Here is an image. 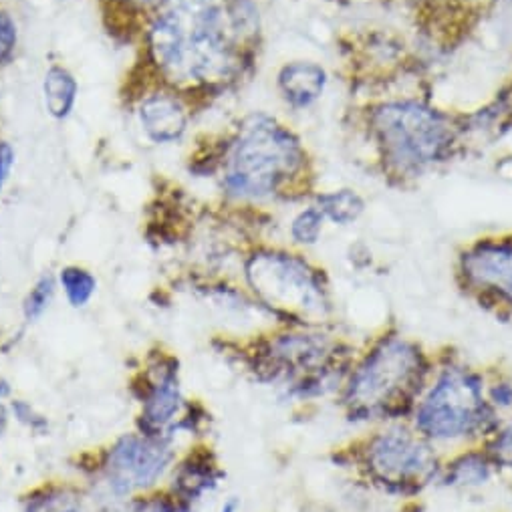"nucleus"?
I'll return each mask as SVG.
<instances>
[{
    "label": "nucleus",
    "instance_id": "9d476101",
    "mask_svg": "<svg viewBox=\"0 0 512 512\" xmlns=\"http://www.w3.org/2000/svg\"><path fill=\"white\" fill-rule=\"evenodd\" d=\"M174 450L162 436L127 434L107 452L105 476L117 494L152 488L170 468Z\"/></svg>",
    "mask_w": 512,
    "mask_h": 512
},
{
    "label": "nucleus",
    "instance_id": "423d86ee",
    "mask_svg": "<svg viewBox=\"0 0 512 512\" xmlns=\"http://www.w3.org/2000/svg\"><path fill=\"white\" fill-rule=\"evenodd\" d=\"M254 297L291 327H327L333 317L329 285L319 269L299 254L263 250L246 263Z\"/></svg>",
    "mask_w": 512,
    "mask_h": 512
},
{
    "label": "nucleus",
    "instance_id": "1a4fd4ad",
    "mask_svg": "<svg viewBox=\"0 0 512 512\" xmlns=\"http://www.w3.org/2000/svg\"><path fill=\"white\" fill-rule=\"evenodd\" d=\"M462 289L500 319H512V236L480 238L458 256Z\"/></svg>",
    "mask_w": 512,
    "mask_h": 512
},
{
    "label": "nucleus",
    "instance_id": "c756f323",
    "mask_svg": "<svg viewBox=\"0 0 512 512\" xmlns=\"http://www.w3.org/2000/svg\"><path fill=\"white\" fill-rule=\"evenodd\" d=\"M238 508H240V502H238V498L236 496H230L224 504H222V508H220V512H238Z\"/></svg>",
    "mask_w": 512,
    "mask_h": 512
},
{
    "label": "nucleus",
    "instance_id": "c85d7f7f",
    "mask_svg": "<svg viewBox=\"0 0 512 512\" xmlns=\"http://www.w3.org/2000/svg\"><path fill=\"white\" fill-rule=\"evenodd\" d=\"M11 394H13V388H11L9 379H5L3 375H0V402L7 400V398H11Z\"/></svg>",
    "mask_w": 512,
    "mask_h": 512
},
{
    "label": "nucleus",
    "instance_id": "ddd939ff",
    "mask_svg": "<svg viewBox=\"0 0 512 512\" xmlns=\"http://www.w3.org/2000/svg\"><path fill=\"white\" fill-rule=\"evenodd\" d=\"M140 119L146 134L158 142L168 144L176 142L184 132L188 115L180 101H176L170 95H152L142 103Z\"/></svg>",
    "mask_w": 512,
    "mask_h": 512
},
{
    "label": "nucleus",
    "instance_id": "a878e982",
    "mask_svg": "<svg viewBox=\"0 0 512 512\" xmlns=\"http://www.w3.org/2000/svg\"><path fill=\"white\" fill-rule=\"evenodd\" d=\"M17 45V27L13 19L5 13H0V63H3Z\"/></svg>",
    "mask_w": 512,
    "mask_h": 512
},
{
    "label": "nucleus",
    "instance_id": "2eb2a0df",
    "mask_svg": "<svg viewBox=\"0 0 512 512\" xmlns=\"http://www.w3.org/2000/svg\"><path fill=\"white\" fill-rule=\"evenodd\" d=\"M220 478H222V470L218 468L214 454L202 448L200 454H194V456L190 454L188 460L180 464L174 492L192 502L200 498L204 492L212 490Z\"/></svg>",
    "mask_w": 512,
    "mask_h": 512
},
{
    "label": "nucleus",
    "instance_id": "412c9836",
    "mask_svg": "<svg viewBox=\"0 0 512 512\" xmlns=\"http://www.w3.org/2000/svg\"><path fill=\"white\" fill-rule=\"evenodd\" d=\"M325 216L317 206L299 212L291 224V238L301 246H313L319 242L325 226Z\"/></svg>",
    "mask_w": 512,
    "mask_h": 512
},
{
    "label": "nucleus",
    "instance_id": "7ed1b4c3",
    "mask_svg": "<svg viewBox=\"0 0 512 512\" xmlns=\"http://www.w3.org/2000/svg\"><path fill=\"white\" fill-rule=\"evenodd\" d=\"M337 468L381 494L418 498L438 482L444 456L408 420L375 424L331 452Z\"/></svg>",
    "mask_w": 512,
    "mask_h": 512
},
{
    "label": "nucleus",
    "instance_id": "cd10ccee",
    "mask_svg": "<svg viewBox=\"0 0 512 512\" xmlns=\"http://www.w3.org/2000/svg\"><path fill=\"white\" fill-rule=\"evenodd\" d=\"M9 422H11V410L3 402H0V438L5 436V432L9 428Z\"/></svg>",
    "mask_w": 512,
    "mask_h": 512
},
{
    "label": "nucleus",
    "instance_id": "6ab92c4d",
    "mask_svg": "<svg viewBox=\"0 0 512 512\" xmlns=\"http://www.w3.org/2000/svg\"><path fill=\"white\" fill-rule=\"evenodd\" d=\"M482 448L498 472H512V410L500 416L496 428L482 442Z\"/></svg>",
    "mask_w": 512,
    "mask_h": 512
},
{
    "label": "nucleus",
    "instance_id": "dca6fc26",
    "mask_svg": "<svg viewBox=\"0 0 512 512\" xmlns=\"http://www.w3.org/2000/svg\"><path fill=\"white\" fill-rule=\"evenodd\" d=\"M43 93H45V105L47 111L57 117L63 119L71 113L75 99H77V83L73 79V75L63 69V67H51L45 75V83H43Z\"/></svg>",
    "mask_w": 512,
    "mask_h": 512
},
{
    "label": "nucleus",
    "instance_id": "4468645a",
    "mask_svg": "<svg viewBox=\"0 0 512 512\" xmlns=\"http://www.w3.org/2000/svg\"><path fill=\"white\" fill-rule=\"evenodd\" d=\"M325 85L327 75L315 63H291L283 67L279 75L281 93L293 107H309L311 103H315L323 95Z\"/></svg>",
    "mask_w": 512,
    "mask_h": 512
},
{
    "label": "nucleus",
    "instance_id": "f3484780",
    "mask_svg": "<svg viewBox=\"0 0 512 512\" xmlns=\"http://www.w3.org/2000/svg\"><path fill=\"white\" fill-rule=\"evenodd\" d=\"M317 208L327 220L339 226L353 224L365 210L363 198L355 190H335L317 198Z\"/></svg>",
    "mask_w": 512,
    "mask_h": 512
},
{
    "label": "nucleus",
    "instance_id": "f03ea898",
    "mask_svg": "<svg viewBox=\"0 0 512 512\" xmlns=\"http://www.w3.org/2000/svg\"><path fill=\"white\" fill-rule=\"evenodd\" d=\"M436 369V353L400 331H381L357 349L337 392L351 424L410 420Z\"/></svg>",
    "mask_w": 512,
    "mask_h": 512
},
{
    "label": "nucleus",
    "instance_id": "bb28decb",
    "mask_svg": "<svg viewBox=\"0 0 512 512\" xmlns=\"http://www.w3.org/2000/svg\"><path fill=\"white\" fill-rule=\"evenodd\" d=\"M13 164H15V152L7 142H3L0 144V190L5 188V184L11 176Z\"/></svg>",
    "mask_w": 512,
    "mask_h": 512
},
{
    "label": "nucleus",
    "instance_id": "a211bd4d",
    "mask_svg": "<svg viewBox=\"0 0 512 512\" xmlns=\"http://www.w3.org/2000/svg\"><path fill=\"white\" fill-rule=\"evenodd\" d=\"M27 512H93L87 500L71 488H49L29 500Z\"/></svg>",
    "mask_w": 512,
    "mask_h": 512
},
{
    "label": "nucleus",
    "instance_id": "b1692460",
    "mask_svg": "<svg viewBox=\"0 0 512 512\" xmlns=\"http://www.w3.org/2000/svg\"><path fill=\"white\" fill-rule=\"evenodd\" d=\"M140 512H192V502L178 496L176 492L172 496H158L152 500H142Z\"/></svg>",
    "mask_w": 512,
    "mask_h": 512
},
{
    "label": "nucleus",
    "instance_id": "20e7f679",
    "mask_svg": "<svg viewBox=\"0 0 512 512\" xmlns=\"http://www.w3.org/2000/svg\"><path fill=\"white\" fill-rule=\"evenodd\" d=\"M486 381V369L450 349L436 353V369L408 422L436 448L482 444L500 420L488 400Z\"/></svg>",
    "mask_w": 512,
    "mask_h": 512
},
{
    "label": "nucleus",
    "instance_id": "6e6552de",
    "mask_svg": "<svg viewBox=\"0 0 512 512\" xmlns=\"http://www.w3.org/2000/svg\"><path fill=\"white\" fill-rule=\"evenodd\" d=\"M373 130L383 156L402 172L434 166L452 146L446 117L412 101L383 105L373 117Z\"/></svg>",
    "mask_w": 512,
    "mask_h": 512
},
{
    "label": "nucleus",
    "instance_id": "f8f14e48",
    "mask_svg": "<svg viewBox=\"0 0 512 512\" xmlns=\"http://www.w3.org/2000/svg\"><path fill=\"white\" fill-rule=\"evenodd\" d=\"M498 474L482 444L452 450L442 460L438 484L446 488H478Z\"/></svg>",
    "mask_w": 512,
    "mask_h": 512
},
{
    "label": "nucleus",
    "instance_id": "4be33fe9",
    "mask_svg": "<svg viewBox=\"0 0 512 512\" xmlns=\"http://www.w3.org/2000/svg\"><path fill=\"white\" fill-rule=\"evenodd\" d=\"M55 289H57V285L51 275H45L35 283V287L29 291V295L25 297V303H23V313L29 323L39 321L47 313V309L53 303Z\"/></svg>",
    "mask_w": 512,
    "mask_h": 512
},
{
    "label": "nucleus",
    "instance_id": "0eeeda50",
    "mask_svg": "<svg viewBox=\"0 0 512 512\" xmlns=\"http://www.w3.org/2000/svg\"><path fill=\"white\" fill-rule=\"evenodd\" d=\"M303 166L299 140L267 115L250 117L234 142L224 184L240 198H263L277 192Z\"/></svg>",
    "mask_w": 512,
    "mask_h": 512
},
{
    "label": "nucleus",
    "instance_id": "9b49d317",
    "mask_svg": "<svg viewBox=\"0 0 512 512\" xmlns=\"http://www.w3.org/2000/svg\"><path fill=\"white\" fill-rule=\"evenodd\" d=\"M182 392L178 383V369H164L160 379L150 381L144 388L142 422L144 432L150 436H162V430L180 414Z\"/></svg>",
    "mask_w": 512,
    "mask_h": 512
},
{
    "label": "nucleus",
    "instance_id": "39448f33",
    "mask_svg": "<svg viewBox=\"0 0 512 512\" xmlns=\"http://www.w3.org/2000/svg\"><path fill=\"white\" fill-rule=\"evenodd\" d=\"M359 347L325 327H287L246 353L261 381L283 383L287 396L311 402L339 392Z\"/></svg>",
    "mask_w": 512,
    "mask_h": 512
},
{
    "label": "nucleus",
    "instance_id": "5701e85b",
    "mask_svg": "<svg viewBox=\"0 0 512 512\" xmlns=\"http://www.w3.org/2000/svg\"><path fill=\"white\" fill-rule=\"evenodd\" d=\"M486 392L492 408L504 416L512 410V379L500 369H486Z\"/></svg>",
    "mask_w": 512,
    "mask_h": 512
},
{
    "label": "nucleus",
    "instance_id": "393cba45",
    "mask_svg": "<svg viewBox=\"0 0 512 512\" xmlns=\"http://www.w3.org/2000/svg\"><path fill=\"white\" fill-rule=\"evenodd\" d=\"M11 410H13L15 418H17L21 424H25L27 428H31L33 432H41V430L47 428V418L41 416L31 404H27V402H23V400H15V402L11 404Z\"/></svg>",
    "mask_w": 512,
    "mask_h": 512
},
{
    "label": "nucleus",
    "instance_id": "aec40b11",
    "mask_svg": "<svg viewBox=\"0 0 512 512\" xmlns=\"http://www.w3.org/2000/svg\"><path fill=\"white\" fill-rule=\"evenodd\" d=\"M59 283L65 291L67 301L75 309L85 307L97 291L95 277L87 269H81V267H65L59 275Z\"/></svg>",
    "mask_w": 512,
    "mask_h": 512
},
{
    "label": "nucleus",
    "instance_id": "f257e3e1",
    "mask_svg": "<svg viewBox=\"0 0 512 512\" xmlns=\"http://www.w3.org/2000/svg\"><path fill=\"white\" fill-rule=\"evenodd\" d=\"M252 33L248 0H162L150 45L172 77L216 83L240 67L242 45Z\"/></svg>",
    "mask_w": 512,
    "mask_h": 512
}]
</instances>
